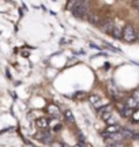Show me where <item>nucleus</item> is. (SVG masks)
I'll return each mask as SVG.
<instances>
[{"label": "nucleus", "instance_id": "f257e3e1", "mask_svg": "<svg viewBox=\"0 0 139 147\" xmlns=\"http://www.w3.org/2000/svg\"><path fill=\"white\" fill-rule=\"evenodd\" d=\"M72 14L76 18H80V19L87 18L90 15L89 14V3L87 1H76V7L72 10Z\"/></svg>", "mask_w": 139, "mask_h": 147}, {"label": "nucleus", "instance_id": "f03ea898", "mask_svg": "<svg viewBox=\"0 0 139 147\" xmlns=\"http://www.w3.org/2000/svg\"><path fill=\"white\" fill-rule=\"evenodd\" d=\"M136 34H138V32H135V29L131 25H127L123 29V40L127 44H131V42L136 41Z\"/></svg>", "mask_w": 139, "mask_h": 147}, {"label": "nucleus", "instance_id": "7ed1b4c3", "mask_svg": "<svg viewBox=\"0 0 139 147\" xmlns=\"http://www.w3.org/2000/svg\"><path fill=\"white\" fill-rule=\"evenodd\" d=\"M100 27H101V30L104 33H111L112 34V32H113V29H115V23H113V21H111V19H107V21H104L100 25Z\"/></svg>", "mask_w": 139, "mask_h": 147}, {"label": "nucleus", "instance_id": "20e7f679", "mask_svg": "<svg viewBox=\"0 0 139 147\" xmlns=\"http://www.w3.org/2000/svg\"><path fill=\"white\" fill-rule=\"evenodd\" d=\"M87 21H89V23L94 25V26H100L102 23L101 19H100V16L97 15V14H90V15L87 16Z\"/></svg>", "mask_w": 139, "mask_h": 147}, {"label": "nucleus", "instance_id": "39448f33", "mask_svg": "<svg viewBox=\"0 0 139 147\" xmlns=\"http://www.w3.org/2000/svg\"><path fill=\"white\" fill-rule=\"evenodd\" d=\"M97 113L100 116H102V117L105 115L112 113V105H104V106H101V108H98V109H97Z\"/></svg>", "mask_w": 139, "mask_h": 147}, {"label": "nucleus", "instance_id": "423d86ee", "mask_svg": "<svg viewBox=\"0 0 139 147\" xmlns=\"http://www.w3.org/2000/svg\"><path fill=\"white\" fill-rule=\"evenodd\" d=\"M89 101H90L91 104L96 106L97 109H98V108H101V106H104V105H102L101 98H100L98 95H90V97H89Z\"/></svg>", "mask_w": 139, "mask_h": 147}, {"label": "nucleus", "instance_id": "0eeeda50", "mask_svg": "<svg viewBox=\"0 0 139 147\" xmlns=\"http://www.w3.org/2000/svg\"><path fill=\"white\" fill-rule=\"evenodd\" d=\"M121 131V127L119 125V124H115V125H109L107 128V134H111V135H113V134H117V132Z\"/></svg>", "mask_w": 139, "mask_h": 147}, {"label": "nucleus", "instance_id": "6e6552de", "mask_svg": "<svg viewBox=\"0 0 139 147\" xmlns=\"http://www.w3.org/2000/svg\"><path fill=\"white\" fill-rule=\"evenodd\" d=\"M112 36L116 38V40H120V38H123V30L120 29V27H115L112 32Z\"/></svg>", "mask_w": 139, "mask_h": 147}, {"label": "nucleus", "instance_id": "1a4fd4ad", "mask_svg": "<svg viewBox=\"0 0 139 147\" xmlns=\"http://www.w3.org/2000/svg\"><path fill=\"white\" fill-rule=\"evenodd\" d=\"M36 123H37V125L40 127V128H44V129L48 127V120H47V119H44V117L37 119V121H36Z\"/></svg>", "mask_w": 139, "mask_h": 147}, {"label": "nucleus", "instance_id": "9d476101", "mask_svg": "<svg viewBox=\"0 0 139 147\" xmlns=\"http://www.w3.org/2000/svg\"><path fill=\"white\" fill-rule=\"evenodd\" d=\"M64 117H65V120L68 121V123H74V115H72V112H71L70 109L64 110Z\"/></svg>", "mask_w": 139, "mask_h": 147}, {"label": "nucleus", "instance_id": "9b49d317", "mask_svg": "<svg viewBox=\"0 0 139 147\" xmlns=\"http://www.w3.org/2000/svg\"><path fill=\"white\" fill-rule=\"evenodd\" d=\"M126 105L128 106V108H131V109H132V108H135V106H139V104L134 100V98H132V97H130L128 100L126 101Z\"/></svg>", "mask_w": 139, "mask_h": 147}, {"label": "nucleus", "instance_id": "f8f14e48", "mask_svg": "<svg viewBox=\"0 0 139 147\" xmlns=\"http://www.w3.org/2000/svg\"><path fill=\"white\" fill-rule=\"evenodd\" d=\"M51 113V115H56V116H59V108L57 106H55V105H49L48 106V109H47Z\"/></svg>", "mask_w": 139, "mask_h": 147}, {"label": "nucleus", "instance_id": "ddd939ff", "mask_svg": "<svg viewBox=\"0 0 139 147\" xmlns=\"http://www.w3.org/2000/svg\"><path fill=\"white\" fill-rule=\"evenodd\" d=\"M51 140H52V136H51V134H48V132H45L43 136H41V142H44V143H51Z\"/></svg>", "mask_w": 139, "mask_h": 147}, {"label": "nucleus", "instance_id": "4468645a", "mask_svg": "<svg viewBox=\"0 0 139 147\" xmlns=\"http://www.w3.org/2000/svg\"><path fill=\"white\" fill-rule=\"evenodd\" d=\"M131 121L132 123H138L139 121V109H135L132 116H131Z\"/></svg>", "mask_w": 139, "mask_h": 147}, {"label": "nucleus", "instance_id": "2eb2a0df", "mask_svg": "<svg viewBox=\"0 0 139 147\" xmlns=\"http://www.w3.org/2000/svg\"><path fill=\"white\" fill-rule=\"evenodd\" d=\"M107 147H124V144L121 142H112L111 144H108Z\"/></svg>", "mask_w": 139, "mask_h": 147}, {"label": "nucleus", "instance_id": "dca6fc26", "mask_svg": "<svg viewBox=\"0 0 139 147\" xmlns=\"http://www.w3.org/2000/svg\"><path fill=\"white\" fill-rule=\"evenodd\" d=\"M60 129H61V124H57V125L53 128V131H56V132H59Z\"/></svg>", "mask_w": 139, "mask_h": 147}, {"label": "nucleus", "instance_id": "f3484780", "mask_svg": "<svg viewBox=\"0 0 139 147\" xmlns=\"http://www.w3.org/2000/svg\"><path fill=\"white\" fill-rule=\"evenodd\" d=\"M134 4H135V7H139V1H135Z\"/></svg>", "mask_w": 139, "mask_h": 147}, {"label": "nucleus", "instance_id": "a211bd4d", "mask_svg": "<svg viewBox=\"0 0 139 147\" xmlns=\"http://www.w3.org/2000/svg\"><path fill=\"white\" fill-rule=\"evenodd\" d=\"M136 41L139 42V32H138V34H136Z\"/></svg>", "mask_w": 139, "mask_h": 147}, {"label": "nucleus", "instance_id": "6ab92c4d", "mask_svg": "<svg viewBox=\"0 0 139 147\" xmlns=\"http://www.w3.org/2000/svg\"><path fill=\"white\" fill-rule=\"evenodd\" d=\"M74 147H83V146H82V144H75Z\"/></svg>", "mask_w": 139, "mask_h": 147}, {"label": "nucleus", "instance_id": "aec40b11", "mask_svg": "<svg viewBox=\"0 0 139 147\" xmlns=\"http://www.w3.org/2000/svg\"><path fill=\"white\" fill-rule=\"evenodd\" d=\"M136 10H138V11H139V7H136Z\"/></svg>", "mask_w": 139, "mask_h": 147}]
</instances>
